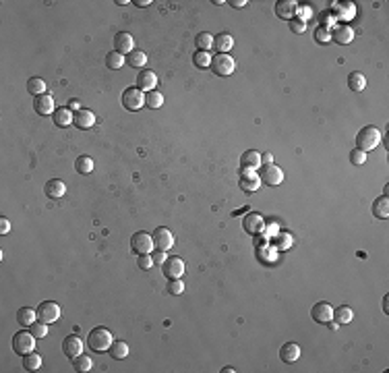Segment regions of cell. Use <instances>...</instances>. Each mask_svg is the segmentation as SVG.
<instances>
[{
    "label": "cell",
    "mask_w": 389,
    "mask_h": 373,
    "mask_svg": "<svg viewBox=\"0 0 389 373\" xmlns=\"http://www.w3.org/2000/svg\"><path fill=\"white\" fill-rule=\"evenodd\" d=\"M112 342H114V336L106 328H95V330H91V334L87 338V344H89V348L93 352H108L110 346H112Z\"/></svg>",
    "instance_id": "6da1fadb"
},
{
    "label": "cell",
    "mask_w": 389,
    "mask_h": 373,
    "mask_svg": "<svg viewBox=\"0 0 389 373\" xmlns=\"http://www.w3.org/2000/svg\"><path fill=\"white\" fill-rule=\"evenodd\" d=\"M381 141V133L377 127H362L356 135V143L358 147L356 149H362V151H368V149H375Z\"/></svg>",
    "instance_id": "7a4b0ae2"
},
{
    "label": "cell",
    "mask_w": 389,
    "mask_h": 373,
    "mask_svg": "<svg viewBox=\"0 0 389 373\" xmlns=\"http://www.w3.org/2000/svg\"><path fill=\"white\" fill-rule=\"evenodd\" d=\"M13 350L17 354H21V357L33 352L36 350V336H33L31 332H17L13 336Z\"/></svg>",
    "instance_id": "3957f363"
},
{
    "label": "cell",
    "mask_w": 389,
    "mask_h": 373,
    "mask_svg": "<svg viewBox=\"0 0 389 373\" xmlns=\"http://www.w3.org/2000/svg\"><path fill=\"white\" fill-rule=\"evenodd\" d=\"M131 249L137 253V255H151V251L156 249V245H154V236L147 234L145 230L135 232L133 239H131Z\"/></svg>",
    "instance_id": "277c9868"
},
{
    "label": "cell",
    "mask_w": 389,
    "mask_h": 373,
    "mask_svg": "<svg viewBox=\"0 0 389 373\" xmlns=\"http://www.w3.org/2000/svg\"><path fill=\"white\" fill-rule=\"evenodd\" d=\"M38 311V321H44V324H54V321L60 319L62 315V309H60V305L54 303V301H44L40 303V307L36 309Z\"/></svg>",
    "instance_id": "5b68a950"
},
{
    "label": "cell",
    "mask_w": 389,
    "mask_h": 373,
    "mask_svg": "<svg viewBox=\"0 0 389 373\" xmlns=\"http://www.w3.org/2000/svg\"><path fill=\"white\" fill-rule=\"evenodd\" d=\"M211 71L215 73V75H219V77H228V75H232L234 73V69H236V62H234V58L230 56V54H215V56H211Z\"/></svg>",
    "instance_id": "8992f818"
},
{
    "label": "cell",
    "mask_w": 389,
    "mask_h": 373,
    "mask_svg": "<svg viewBox=\"0 0 389 373\" xmlns=\"http://www.w3.org/2000/svg\"><path fill=\"white\" fill-rule=\"evenodd\" d=\"M259 178H261V182H265L269 187H278L284 180V170L276 164H261Z\"/></svg>",
    "instance_id": "52a82bcc"
},
{
    "label": "cell",
    "mask_w": 389,
    "mask_h": 373,
    "mask_svg": "<svg viewBox=\"0 0 389 373\" xmlns=\"http://www.w3.org/2000/svg\"><path fill=\"white\" fill-rule=\"evenodd\" d=\"M122 106L126 110H139L145 106V91H141L139 87H128L122 94Z\"/></svg>",
    "instance_id": "ba28073f"
},
{
    "label": "cell",
    "mask_w": 389,
    "mask_h": 373,
    "mask_svg": "<svg viewBox=\"0 0 389 373\" xmlns=\"http://www.w3.org/2000/svg\"><path fill=\"white\" fill-rule=\"evenodd\" d=\"M311 317L317 321V324L327 326V324H331V321H333V307L329 303H325V301H319V303L313 305Z\"/></svg>",
    "instance_id": "9c48e42d"
},
{
    "label": "cell",
    "mask_w": 389,
    "mask_h": 373,
    "mask_svg": "<svg viewBox=\"0 0 389 373\" xmlns=\"http://www.w3.org/2000/svg\"><path fill=\"white\" fill-rule=\"evenodd\" d=\"M162 272H164L166 278H170V280L180 278V276L184 274V261H182L178 255L168 257V259L164 261V265H162Z\"/></svg>",
    "instance_id": "30bf717a"
},
{
    "label": "cell",
    "mask_w": 389,
    "mask_h": 373,
    "mask_svg": "<svg viewBox=\"0 0 389 373\" xmlns=\"http://www.w3.org/2000/svg\"><path fill=\"white\" fill-rule=\"evenodd\" d=\"M151 236H154V245H156L158 251H168V249H172V245H174V234L168 228H164V226L156 228V232Z\"/></svg>",
    "instance_id": "8fae6325"
},
{
    "label": "cell",
    "mask_w": 389,
    "mask_h": 373,
    "mask_svg": "<svg viewBox=\"0 0 389 373\" xmlns=\"http://www.w3.org/2000/svg\"><path fill=\"white\" fill-rule=\"evenodd\" d=\"M242 228L248 232V234H261L265 230V220L261 214H255V212H250L244 216L242 220Z\"/></svg>",
    "instance_id": "7c38bea8"
},
{
    "label": "cell",
    "mask_w": 389,
    "mask_h": 373,
    "mask_svg": "<svg viewBox=\"0 0 389 373\" xmlns=\"http://www.w3.org/2000/svg\"><path fill=\"white\" fill-rule=\"evenodd\" d=\"M114 50L118 54H131L133 50H135V40L128 31H120V33H116V38H114Z\"/></svg>",
    "instance_id": "4fadbf2b"
},
{
    "label": "cell",
    "mask_w": 389,
    "mask_h": 373,
    "mask_svg": "<svg viewBox=\"0 0 389 373\" xmlns=\"http://www.w3.org/2000/svg\"><path fill=\"white\" fill-rule=\"evenodd\" d=\"M33 108H36V112L40 116H48V114H54L56 106H54V98L50 96V94H42L38 96L36 100H33Z\"/></svg>",
    "instance_id": "5bb4252c"
},
{
    "label": "cell",
    "mask_w": 389,
    "mask_h": 373,
    "mask_svg": "<svg viewBox=\"0 0 389 373\" xmlns=\"http://www.w3.org/2000/svg\"><path fill=\"white\" fill-rule=\"evenodd\" d=\"M62 352L66 354L69 359H75L83 352V342L79 336H66L62 340Z\"/></svg>",
    "instance_id": "9a60e30c"
},
{
    "label": "cell",
    "mask_w": 389,
    "mask_h": 373,
    "mask_svg": "<svg viewBox=\"0 0 389 373\" xmlns=\"http://www.w3.org/2000/svg\"><path fill=\"white\" fill-rule=\"evenodd\" d=\"M240 189L246 191V193H255L261 189V178L257 172L252 170H242V176H240Z\"/></svg>",
    "instance_id": "2e32d148"
},
{
    "label": "cell",
    "mask_w": 389,
    "mask_h": 373,
    "mask_svg": "<svg viewBox=\"0 0 389 373\" xmlns=\"http://www.w3.org/2000/svg\"><path fill=\"white\" fill-rule=\"evenodd\" d=\"M296 13H298V3H296V0H280V3L276 5V15L280 17V19L290 21V19H294Z\"/></svg>",
    "instance_id": "e0dca14e"
},
{
    "label": "cell",
    "mask_w": 389,
    "mask_h": 373,
    "mask_svg": "<svg viewBox=\"0 0 389 373\" xmlns=\"http://www.w3.org/2000/svg\"><path fill=\"white\" fill-rule=\"evenodd\" d=\"M156 85H158V75L154 71H147L145 69V71H141L137 75V87L141 91H154Z\"/></svg>",
    "instance_id": "ac0fdd59"
},
{
    "label": "cell",
    "mask_w": 389,
    "mask_h": 373,
    "mask_svg": "<svg viewBox=\"0 0 389 373\" xmlns=\"http://www.w3.org/2000/svg\"><path fill=\"white\" fill-rule=\"evenodd\" d=\"M73 125L79 127V129H91V127L95 125V114H93L91 110H87V108H81V110L75 112V121H73Z\"/></svg>",
    "instance_id": "d6986e66"
},
{
    "label": "cell",
    "mask_w": 389,
    "mask_h": 373,
    "mask_svg": "<svg viewBox=\"0 0 389 373\" xmlns=\"http://www.w3.org/2000/svg\"><path fill=\"white\" fill-rule=\"evenodd\" d=\"M240 166H242V170H257V168H261V154L255 149L244 151L240 158Z\"/></svg>",
    "instance_id": "ffe728a7"
},
{
    "label": "cell",
    "mask_w": 389,
    "mask_h": 373,
    "mask_svg": "<svg viewBox=\"0 0 389 373\" xmlns=\"http://www.w3.org/2000/svg\"><path fill=\"white\" fill-rule=\"evenodd\" d=\"M280 359L284 363H296L300 359V346L296 342H286L280 348Z\"/></svg>",
    "instance_id": "44dd1931"
},
{
    "label": "cell",
    "mask_w": 389,
    "mask_h": 373,
    "mask_svg": "<svg viewBox=\"0 0 389 373\" xmlns=\"http://www.w3.org/2000/svg\"><path fill=\"white\" fill-rule=\"evenodd\" d=\"M44 193L50 197V199H60L64 193H66V184L58 178H52V180H48L46 187H44Z\"/></svg>",
    "instance_id": "7402d4cb"
},
{
    "label": "cell",
    "mask_w": 389,
    "mask_h": 373,
    "mask_svg": "<svg viewBox=\"0 0 389 373\" xmlns=\"http://www.w3.org/2000/svg\"><path fill=\"white\" fill-rule=\"evenodd\" d=\"M52 118H54V125H56V127L64 129V127L73 125L75 114L71 112V108H56V110H54V114H52Z\"/></svg>",
    "instance_id": "603a6c76"
},
{
    "label": "cell",
    "mask_w": 389,
    "mask_h": 373,
    "mask_svg": "<svg viewBox=\"0 0 389 373\" xmlns=\"http://www.w3.org/2000/svg\"><path fill=\"white\" fill-rule=\"evenodd\" d=\"M234 46V38L230 33H219V36H213V48L219 54H228Z\"/></svg>",
    "instance_id": "cb8c5ba5"
},
{
    "label": "cell",
    "mask_w": 389,
    "mask_h": 373,
    "mask_svg": "<svg viewBox=\"0 0 389 373\" xmlns=\"http://www.w3.org/2000/svg\"><path fill=\"white\" fill-rule=\"evenodd\" d=\"M331 40H335L337 44H350L352 40H354V31H352V27L350 25H337L335 27V31L331 33Z\"/></svg>",
    "instance_id": "d4e9b609"
},
{
    "label": "cell",
    "mask_w": 389,
    "mask_h": 373,
    "mask_svg": "<svg viewBox=\"0 0 389 373\" xmlns=\"http://www.w3.org/2000/svg\"><path fill=\"white\" fill-rule=\"evenodd\" d=\"M17 321H19V326L29 328L31 324H36L38 321V311H33L31 307H21L19 311H17Z\"/></svg>",
    "instance_id": "484cf974"
},
{
    "label": "cell",
    "mask_w": 389,
    "mask_h": 373,
    "mask_svg": "<svg viewBox=\"0 0 389 373\" xmlns=\"http://www.w3.org/2000/svg\"><path fill=\"white\" fill-rule=\"evenodd\" d=\"M333 319H335V324H350V321L354 319L352 307H348V305H342V307L333 309Z\"/></svg>",
    "instance_id": "4316f807"
},
{
    "label": "cell",
    "mask_w": 389,
    "mask_h": 373,
    "mask_svg": "<svg viewBox=\"0 0 389 373\" xmlns=\"http://www.w3.org/2000/svg\"><path fill=\"white\" fill-rule=\"evenodd\" d=\"M348 87L352 91H362L366 87V77L362 73H358V71L350 73V77H348Z\"/></svg>",
    "instance_id": "83f0119b"
},
{
    "label": "cell",
    "mask_w": 389,
    "mask_h": 373,
    "mask_svg": "<svg viewBox=\"0 0 389 373\" xmlns=\"http://www.w3.org/2000/svg\"><path fill=\"white\" fill-rule=\"evenodd\" d=\"M108 352L112 354V359H118V361H120V359H126V357H128V344L122 342V340H114Z\"/></svg>",
    "instance_id": "f1b7e54d"
},
{
    "label": "cell",
    "mask_w": 389,
    "mask_h": 373,
    "mask_svg": "<svg viewBox=\"0 0 389 373\" xmlns=\"http://www.w3.org/2000/svg\"><path fill=\"white\" fill-rule=\"evenodd\" d=\"M373 214H375L377 218H381V220H387V216H389V199H387V195L379 197V199L373 203Z\"/></svg>",
    "instance_id": "f546056e"
},
{
    "label": "cell",
    "mask_w": 389,
    "mask_h": 373,
    "mask_svg": "<svg viewBox=\"0 0 389 373\" xmlns=\"http://www.w3.org/2000/svg\"><path fill=\"white\" fill-rule=\"evenodd\" d=\"M27 91L29 94H33V96H42V94H46V81L42 79V77H31L29 81H27Z\"/></svg>",
    "instance_id": "4dcf8cb0"
},
{
    "label": "cell",
    "mask_w": 389,
    "mask_h": 373,
    "mask_svg": "<svg viewBox=\"0 0 389 373\" xmlns=\"http://www.w3.org/2000/svg\"><path fill=\"white\" fill-rule=\"evenodd\" d=\"M128 64L135 66V69H145V64H147V54L143 52V50H133V52L128 54Z\"/></svg>",
    "instance_id": "1f68e13d"
},
{
    "label": "cell",
    "mask_w": 389,
    "mask_h": 373,
    "mask_svg": "<svg viewBox=\"0 0 389 373\" xmlns=\"http://www.w3.org/2000/svg\"><path fill=\"white\" fill-rule=\"evenodd\" d=\"M124 62H126V60H124V56H122V54H118L116 50H114V52H110V54H106V66H108V69H112V71L122 69Z\"/></svg>",
    "instance_id": "d6a6232c"
},
{
    "label": "cell",
    "mask_w": 389,
    "mask_h": 373,
    "mask_svg": "<svg viewBox=\"0 0 389 373\" xmlns=\"http://www.w3.org/2000/svg\"><path fill=\"white\" fill-rule=\"evenodd\" d=\"M23 367L27 369V371H38L40 367H42V357L38 352H29V354H25L23 357Z\"/></svg>",
    "instance_id": "836d02e7"
},
{
    "label": "cell",
    "mask_w": 389,
    "mask_h": 373,
    "mask_svg": "<svg viewBox=\"0 0 389 373\" xmlns=\"http://www.w3.org/2000/svg\"><path fill=\"white\" fill-rule=\"evenodd\" d=\"M195 44H197L199 50H205V52H209L211 46H213V36H211V33H207V31H201L199 36L195 38Z\"/></svg>",
    "instance_id": "e575fe53"
},
{
    "label": "cell",
    "mask_w": 389,
    "mask_h": 373,
    "mask_svg": "<svg viewBox=\"0 0 389 373\" xmlns=\"http://www.w3.org/2000/svg\"><path fill=\"white\" fill-rule=\"evenodd\" d=\"M162 104H164V96H162V91H147L145 94V106H149V108H162Z\"/></svg>",
    "instance_id": "d590c367"
},
{
    "label": "cell",
    "mask_w": 389,
    "mask_h": 373,
    "mask_svg": "<svg viewBox=\"0 0 389 373\" xmlns=\"http://www.w3.org/2000/svg\"><path fill=\"white\" fill-rule=\"evenodd\" d=\"M75 168H77V172H81V174H89L93 170V160L89 156H79L77 162H75Z\"/></svg>",
    "instance_id": "8d00e7d4"
},
{
    "label": "cell",
    "mask_w": 389,
    "mask_h": 373,
    "mask_svg": "<svg viewBox=\"0 0 389 373\" xmlns=\"http://www.w3.org/2000/svg\"><path fill=\"white\" fill-rule=\"evenodd\" d=\"M193 62H195V66H199V69H207V66L211 64V54L205 52V50H197L195 56H193Z\"/></svg>",
    "instance_id": "74e56055"
},
{
    "label": "cell",
    "mask_w": 389,
    "mask_h": 373,
    "mask_svg": "<svg viewBox=\"0 0 389 373\" xmlns=\"http://www.w3.org/2000/svg\"><path fill=\"white\" fill-rule=\"evenodd\" d=\"M73 367H75V371L85 373V371L91 369V359L87 357V354H79V357L73 359Z\"/></svg>",
    "instance_id": "f35d334b"
},
{
    "label": "cell",
    "mask_w": 389,
    "mask_h": 373,
    "mask_svg": "<svg viewBox=\"0 0 389 373\" xmlns=\"http://www.w3.org/2000/svg\"><path fill=\"white\" fill-rule=\"evenodd\" d=\"M29 332L36 338H46L48 336V324H44V321H36V324L29 326Z\"/></svg>",
    "instance_id": "ab89813d"
},
{
    "label": "cell",
    "mask_w": 389,
    "mask_h": 373,
    "mask_svg": "<svg viewBox=\"0 0 389 373\" xmlns=\"http://www.w3.org/2000/svg\"><path fill=\"white\" fill-rule=\"evenodd\" d=\"M315 40H317L319 44H329V42H331V31H329L327 27H323V25L317 27V29H315Z\"/></svg>",
    "instance_id": "60d3db41"
},
{
    "label": "cell",
    "mask_w": 389,
    "mask_h": 373,
    "mask_svg": "<svg viewBox=\"0 0 389 373\" xmlns=\"http://www.w3.org/2000/svg\"><path fill=\"white\" fill-rule=\"evenodd\" d=\"M168 293H170V295H182L184 293V282L180 280V278H174V280H170V282H168Z\"/></svg>",
    "instance_id": "b9f144b4"
},
{
    "label": "cell",
    "mask_w": 389,
    "mask_h": 373,
    "mask_svg": "<svg viewBox=\"0 0 389 373\" xmlns=\"http://www.w3.org/2000/svg\"><path fill=\"white\" fill-rule=\"evenodd\" d=\"M350 162H352L354 166H362V164L366 162V151H362V149H354V151H350Z\"/></svg>",
    "instance_id": "7bdbcfd3"
},
{
    "label": "cell",
    "mask_w": 389,
    "mask_h": 373,
    "mask_svg": "<svg viewBox=\"0 0 389 373\" xmlns=\"http://www.w3.org/2000/svg\"><path fill=\"white\" fill-rule=\"evenodd\" d=\"M290 29L294 33H304V31H307V23H304L302 19H292L290 21Z\"/></svg>",
    "instance_id": "ee69618b"
},
{
    "label": "cell",
    "mask_w": 389,
    "mask_h": 373,
    "mask_svg": "<svg viewBox=\"0 0 389 373\" xmlns=\"http://www.w3.org/2000/svg\"><path fill=\"white\" fill-rule=\"evenodd\" d=\"M137 263H139L141 269H151V265H154V259H151V255H139Z\"/></svg>",
    "instance_id": "f6af8a7d"
},
{
    "label": "cell",
    "mask_w": 389,
    "mask_h": 373,
    "mask_svg": "<svg viewBox=\"0 0 389 373\" xmlns=\"http://www.w3.org/2000/svg\"><path fill=\"white\" fill-rule=\"evenodd\" d=\"M151 259H154V265H164L168 255H166V251H158V253H151Z\"/></svg>",
    "instance_id": "bcb514c9"
},
{
    "label": "cell",
    "mask_w": 389,
    "mask_h": 373,
    "mask_svg": "<svg viewBox=\"0 0 389 373\" xmlns=\"http://www.w3.org/2000/svg\"><path fill=\"white\" fill-rule=\"evenodd\" d=\"M298 13H300L298 19H302L304 23H307V17L313 15V9H309V7H298Z\"/></svg>",
    "instance_id": "7dc6e473"
},
{
    "label": "cell",
    "mask_w": 389,
    "mask_h": 373,
    "mask_svg": "<svg viewBox=\"0 0 389 373\" xmlns=\"http://www.w3.org/2000/svg\"><path fill=\"white\" fill-rule=\"evenodd\" d=\"M11 230V222L9 218H0V234H7Z\"/></svg>",
    "instance_id": "c3c4849f"
},
{
    "label": "cell",
    "mask_w": 389,
    "mask_h": 373,
    "mask_svg": "<svg viewBox=\"0 0 389 373\" xmlns=\"http://www.w3.org/2000/svg\"><path fill=\"white\" fill-rule=\"evenodd\" d=\"M228 5H232L234 9H244L248 3H246V0H230V3Z\"/></svg>",
    "instance_id": "681fc988"
},
{
    "label": "cell",
    "mask_w": 389,
    "mask_h": 373,
    "mask_svg": "<svg viewBox=\"0 0 389 373\" xmlns=\"http://www.w3.org/2000/svg\"><path fill=\"white\" fill-rule=\"evenodd\" d=\"M261 164H274V156L269 154V151H265V154H261Z\"/></svg>",
    "instance_id": "f907efd6"
},
{
    "label": "cell",
    "mask_w": 389,
    "mask_h": 373,
    "mask_svg": "<svg viewBox=\"0 0 389 373\" xmlns=\"http://www.w3.org/2000/svg\"><path fill=\"white\" fill-rule=\"evenodd\" d=\"M280 236H282V243H280V247H282V249H286V247L290 245V234H280Z\"/></svg>",
    "instance_id": "816d5d0a"
},
{
    "label": "cell",
    "mask_w": 389,
    "mask_h": 373,
    "mask_svg": "<svg viewBox=\"0 0 389 373\" xmlns=\"http://www.w3.org/2000/svg\"><path fill=\"white\" fill-rule=\"evenodd\" d=\"M69 108H71V110H81V102H79V100H71V102H69Z\"/></svg>",
    "instance_id": "f5cc1de1"
},
{
    "label": "cell",
    "mask_w": 389,
    "mask_h": 373,
    "mask_svg": "<svg viewBox=\"0 0 389 373\" xmlns=\"http://www.w3.org/2000/svg\"><path fill=\"white\" fill-rule=\"evenodd\" d=\"M135 5L141 7V9H145V7H149V5H151V0H135Z\"/></svg>",
    "instance_id": "db71d44e"
},
{
    "label": "cell",
    "mask_w": 389,
    "mask_h": 373,
    "mask_svg": "<svg viewBox=\"0 0 389 373\" xmlns=\"http://www.w3.org/2000/svg\"><path fill=\"white\" fill-rule=\"evenodd\" d=\"M387 301H389V299H387V297H385V299H383V309H385V313H387V311H389V307H387Z\"/></svg>",
    "instance_id": "11a10c76"
},
{
    "label": "cell",
    "mask_w": 389,
    "mask_h": 373,
    "mask_svg": "<svg viewBox=\"0 0 389 373\" xmlns=\"http://www.w3.org/2000/svg\"><path fill=\"white\" fill-rule=\"evenodd\" d=\"M222 371H224V373H234V369H232V367H224Z\"/></svg>",
    "instance_id": "9f6ffc18"
}]
</instances>
